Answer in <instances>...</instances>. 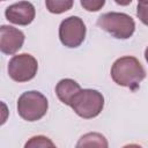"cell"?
Here are the masks:
<instances>
[{"label":"cell","mask_w":148,"mask_h":148,"mask_svg":"<svg viewBox=\"0 0 148 148\" xmlns=\"http://www.w3.org/2000/svg\"><path fill=\"white\" fill-rule=\"evenodd\" d=\"M25 148L28 147H54V143L46 136L43 135H37V136H32L25 145Z\"/></svg>","instance_id":"12"},{"label":"cell","mask_w":148,"mask_h":148,"mask_svg":"<svg viewBox=\"0 0 148 148\" xmlns=\"http://www.w3.org/2000/svg\"><path fill=\"white\" fill-rule=\"evenodd\" d=\"M36 15L35 7L29 1H20L8 6L5 10L6 18L18 25H28L30 24Z\"/></svg>","instance_id":"7"},{"label":"cell","mask_w":148,"mask_h":148,"mask_svg":"<svg viewBox=\"0 0 148 148\" xmlns=\"http://www.w3.org/2000/svg\"><path fill=\"white\" fill-rule=\"evenodd\" d=\"M24 43V34L10 25L0 28V50L5 54H15Z\"/></svg>","instance_id":"8"},{"label":"cell","mask_w":148,"mask_h":148,"mask_svg":"<svg viewBox=\"0 0 148 148\" xmlns=\"http://www.w3.org/2000/svg\"><path fill=\"white\" fill-rule=\"evenodd\" d=\"M136 16L139 20L148 27V3H138L136 6Z\"/></svg>","instance_id":"14"},{"label":"cell","mask_w":148,"mask_h":148,"mask_svg":"<svg viewBox=\"0 0 148 148\" xmlns=\"http://www.w3.org/2000/svg\"><path fill=\"white\" fill-rule=\"evenodd\" d=\"M111 77L118 86L135 90L146 77V71L141 62L132 56L118 58L111 67Z\"/></svg>","instance_id":"1"},{"label":"cell","mask_w":148,"mask_h":148,"mask_svg":"<svg viewBox=\"0 0 148 148\" xmlns=\"http://www.w3.org/2000/svg\"><path fill=\"white\" fill-rule=\"evenodd\" d=\"M80 90H81L80 84L72 79H62L56 86V94L59 101L68 106L71 105L72 98Z\"/></svg>","instance_id":"9"},{"label":"cell","mask_w":148,"mask_h":148,"mask_svg":"<svg viewBox=\"0 0 148 148\" xmlns=\"http://www.w3.org/2000/svg\"><path fill=\"white\" fill-rule=\"evenodd\" d=\"M140 3H148V0H138Z\"/></svg>","instance_id":"17"},{"label":"cell","mask_w":148,"mask_h":148,"mask_svg":"<svg viewBox=\"0 0 148 148\" xmlns=\"http://www.w3.org/2000/svg\"><path fill=\"white\" fill-rule=\"evenodd\" d=\"M145 58H146V61L148 62V46H147L146 50H145Z\"/></svg>","instance_id":"16"},{"label":"cell","mask_w":148,"mask_h":148,"mask_svg":"<svg viewBox=\"0 0 148 148\" xmlns=\"http://www.w3.org/2000/svg\"><path fill=\"white\" fill-rule=\"evenodd\" d=\"M49 109L46 97L36 90L23 92L17 99V113L27 121L42 119Z\"/></svg>","instance_id":"4"},{"label":"cell","mask_w":148,"mask_h":148,"mask_svg":"<svg viewBox=\"0 0 148 148\" xmlns=\"http://www.w3.org/2000/svg\"><path fill=\"white\" fill-rule=\"evenodd\" d=\"M38 69L36 58L29 53L14 56L8 62V75L15 82H27L32 80Z\"/></svg>","instance_id":"5"},{"label":"cell","mask_w":148,"mask_h":148,"mask_svg":"<svg viewBox=\"0 0 148 148\" xmlns=\"http://www.w3.org/2000/svg\"><path fill=\"white\" fill-rule=\"evenodd\" d=\"M114 2L119 6H128L132 2V0H114Z\"/></svg>","instance_id":"15"},{"label":"cell","mask_w":148,"mask_h":148,"mask_svg":"<svg viewBox=\"0 0 148 148\" xmlns=\"http://www.w3.org/2000/svg\"><path fill=\"white\" fill-rule=\"evenodd\" d=\"M81 6L87 12H98L105 5V0H80Z\"/></svg>","instance_id":"13"},{"label":"cell","mask_w":148,"mask_h":148,"mask_svg":"<svg viewBox=\"0 0 148 148\" xmlns=\"http://www.w3.org/2000/svg\"><path fill=\"white\" fill-rule=\"evenodd\" d=\"M108 147V141L106 139L99 134V133H88L86 135H83L80 141L77 142L76 147Z\"/></svg>","instance_id":"10"},{"label":"cell","mask_w":148,"mask_h":148,"mask_svg":"<svg viewBox=\"0 0 148 148\" xmlns=\"http://www.w3.org/2000/svg\"><path fill=\"white\" fill-rule=\"evenodd\" d=\"M69 106L79 117L91 119L102 112L104 108V97L98 90L81 89L72 98Z\"/></svg>","instance_id":"2"},{"label":"cell","mask_w":148,"mask_h":148,"mask_svg":"<svg viewBox=\"0 0 148 148\" xmlns=\"http://www.w3.org/2000/svg\"><path fill=\"white\" fill-rule=\"evenodd\" d=\"M2 1H6V0H2Z\"/></svg>","instance_id":"18"},{"label":"cell","mask_w":148,"mask_h":148,"mask_svg":"<svg viewBox=\"0 0 148 148\" xmlns=\"http://www.w3.org/2000/svg\"><path fill=\"white\" fill-rule=\"evenodd\" d=\"M74 0H45L46 9L52 14H61L73 7Z\"/></svg>","instance_id":"11"},{"label":"cell","mask_w":148,"mask_h":148,"mask_svg":"<svg viewBox=\"0 0 148 148\" xmlns=\"http://www.w3.org/2000/svg\"><path fill=\"white\" fill-rule=\"evenodd\" d=\"M97 25L118 39H128L135 30L134 20L125 13L117 12L102 14L97 18Z\"/></svg>","instance_id":"3"},{"label":"cell","mask_w":148,"mask_h":148,"mask_svg":"<svg viewBox=\"0 0 148 148\" xmlns=\"http://www.w3.org/2000/svg\"><path fill=\"white\" fill-rule=\"evenodd\" d=\"M86 24L79 16H69L59 25V39L66 47L80 46L86 37Z\"/></svg>","instance_id":"6"}]
</instances>
